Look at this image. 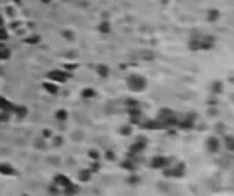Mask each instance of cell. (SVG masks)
Wrapping results in <instances>:
<instances>
[{
    "instance_id": "15",
    "label": "cell",
    "mask_w": 234,
    "mask_h": 196,
    "mask_svg": "<svg viewBox=\"0 0 234 196\" xmlns=\"http://www.w3.org/2000/svg\"><path fill=\"white\" fill-rule=\"evenodd\" d=\"M217 15H219L217 11H210V13H208V19H210V20H216V19H217Z\"/></svg>"
},
{
    "instance_id": "24",
    "label": "cell",
    "mask_w": 234,
    "mask_h": 196,
    "mask_svg": "<svg viewBox=\"0 0 234 196\" xmlns=\"http://www.w3.org/2000/svg\"><path fill=\"white\" fill-rule=\"evenodd\" d=\"M65 196H70V194H65Z\"/></svg>"
},
{
    "instance_id": "23",
    "label": "cell",
    "mask_w": 234,
    "mask_h": 196,
    "mask_svg": "<svg viewBox=\"0 0 234 196\" xmlns=\"http://www.w3.org/2000/svg\"><path fill=\"white\" fill-rule=\"evenodd\" d=\"M13 2H17V4H19V2H22V0H13Z\"/></svg>"
},
{
    "instance_id": "13",
    "label": "cell",
    "mask_w": 234,
    "mask_h": 196,
    "mask_svg": "<svg viewBox=\"0 0 234 196\" xmlns=\"http://www.w3.org/2000/svg\"><path fill=\"white\" fill-rule=\"evenodd\" d=\"M7 58H9V50H6V48L0 46V59H7Z\"/></svg>"
},
{
    "instance_id": "12",
    "label": "cell",
    "mask_w": 234,
    "mask_h": 196,
    "mask_svg": "<svg viewBox=\"0 0 234 196\" xmlns=\"http://www.w3.org/2000/svg\"><path fill=\"white\" fill-rule=\"evenodd\" d=\"M109 30H111V24H109V22H101V24H100V32H103V34H107Z\"/></svg>"
},
{
    "instance_id": "18",
    "label": "cell",
    "mask_w": 234,
    "mask_h": 196,
    "mask_svg": "<svg viewBox=\"0 0 234 196\" xmlns=\"http://www.w3.org/2000/svg\"><path fill=\"white\" fill-rule=\"evenodd\" d=\"M17 113H19L20 117H24L26 115V107H17Z\"/></svg>"
},
{
    "instance_id": "7",
    "label": "cell",
    "mask_w": 234,
    "mask_h": 196,
    "mask_svg": "<svg viewBox=\"0 0 234 196\" xmlns=\"http://www.w3.org/2000/svg\"><path fill=\"white\" fill-rule=\"evenodd\" d=\"M96 70H98V74H100V76H103V78H105V76H109V67H105V65H98Z\"/></svg>"
},
{
    "instance_id": "5",
    "label": "cell",
    "mask_w": 234,
    "mask_h": 196,
    "mask_svg": "<svg viewBox=\"0 0 234 196\" xmlns=\"http://www.w3.org/2000/svg\"><path fill=\"white\" fill-rule=\"evenodd\" d=\"M0 172L2 174H6V176H15L17 172H15V168L13 167H9V165H0Z\"/></svg>"
},
{
    "instance_id": "14",
    "label": "cell",
    "mask_w": 234,
    "mask_h": 196,
    "mask_svg": "<svg viewBox=\"0 0 234 196\" xmlns=\"http://www.w3.org/2000/svg\"><path fill=\"white\" fill-rule=\"evenodd\" d=\"M83 96L85 98H92L94 96V89H87V91H83Z\"/></svg>"
},
{
    "instance_id": "1",
    "label": "cell",
    "mask_w": 234,
    "mask_h": 196,
    "mask_svg": "<svg viewBox=\"0 0 234 196\" xmlns=\"http://www.w3.org/2000/svg\"><path fill=\"white\" fill-rule=\"evenodd\" d=\"M127 87L131 91H144L146 89V80L140 78V76H131L127 80Z\"/></svg>"
},
{
    "instance_id": "11",
    "label": "cell",
    "mask_w": 234,
    "mask_h": 196,
    "mask_svg": "<svg viewBox=\"0 0 234 196\" xmlns=\"http://www.w3.org/2000/svg\"><path fill=\"white\" fill-rule=\"evenodd\" d=\"M79 179H81V181H89V179H90V170H83V172H79Z\"/></svg>"
},
{
    "instance_id": "10",
    "label": "cell",
    "mask_w": 234,
    "mask_h": 196,
    "mask_svg": "<svg viewBox=\"0 0 234 196\" xmlns=\"http://www.w3.org/2000/svg\"><path fill=\"white\" fill-rule=\"evenodd\" d=\"M66 117H68V113H66L65 109H59L57 113H56V118H57V120H66Z\"/></svg>"
},
{
    "instance_id": "8",
    "label": "cell",
    "mask_w": 234,
    "mask_h": 196,
    "mask_svg": "<svg viewBox=\"0 0 234 196\" xmlns=\"http://www.w3.org/2000/svg\"><path fill=\"white\" fill-rule=\"evenodd\" d=\"M44 89H46L48 93H52V95H54V93H57V85H54V83H48V81L44 83Z\"/></svg>"
},
{
    "instance_id": "3",
    "label": "cell",
    "mask_w": 234,
    "mask_h": 196,
    "mask_svg": "<svg viewBox=\"0 0 234 196\" xmlns=\"http://www.w3.org/2000/svg\"><path fill=\"white\" fill-rule=\"evenodd\" d=\"M48 78L56 80V81H65V80L68 78V74H66V72H61V70H52V72L48 74Z\"/></svg>"
},
{
    "instance_id": "22",
    "label": "cell",
    "mask_w": 234,
    "mask_h": 196,
    "mask_svg": "<svg viewBox=\"0 0 234 196\" xmlns=\"http://www.w3.org/2000/svg\"><path fill=\"white\" fill-rule=\"evenodd\" d=\"M41 2H42V4H50L52 0H41Z\"/></svg>"
},
{
    "instance_id": "19",
    "label": "cell",
    "mask_w": 234,
    "mask_h": 196,
    "mask_svg": "<svg viewBox=\"0 0 234 196\" xmlns=\"http://www.w3.org/2000/svg\"><path fill=\"white\" fill-rule=\"evenodd\" d=\"M26 43H39V37L35 35V37H30V39H26Z\"/></svg>"
},
{
    "instance_id": "17",
    "label": "cell",
    "mask_w": 234,
    "mask_h": 196,
    "mask_svg": "<svg viewBox=\"0 0 234 196\" xmlns=\"http://www.w3.org/2000/svg\"><path fill=\"white\" fill-rule=\"evenodd\" d=\"M120 132H122V135H129V132H131V128H129V126H125V128H122Z\"/></svg>"
},
{
    "instance_id": "21",
    "label": "cell",
    "mask_w": 234,
    "mask_h": 196,
    "mask_svg": "<svg viewBox=\"0 0 234 196\" xmlns=\"http://www.w3.org/2000/svg\"><path fill=\"white\" fill-rule=\"evenodd\" d=\"M214 91H216V93H219V91H221V83H214Z\"/></svg>"
},
{
    "instance_id": "9",
    "label": "cell",
    "mask_w": 234,
    "mask_h": 196,
    "mask_svg": "<svg viewBox=\"0 0 234 196\" xmlns=\"http://www.w3.org/2000/svg\"><path fill=\"white\" fill-rule=\"evenodd\" d=\"M208 150L216 152L217 150V139H208Z\"/></svg>"
},
{
    "instance_id": "6",
    "label": "cell",
    "mask_w": 234,
    "mask_h": 196,
    "mask_svg": "<svg viewBox=\"0 0 234 196\" xmlns=\"http://www.w3.org/2000/svg\"><path fill=\"white\" fill-rule=\"evenodd\" d=\"M0 109H4V111H6V109H7V111H11V109H13V106H11V102H9V100H6V98L0 96Z\"/></svg>"
},
{
    "instance_id": "4",
    "label": "cell",
    "mask_w": 234,
    "mask_h": 196,
    "mask_svg": "<svg viewBox=\"0 0 234 196\" xmlns=\"http://www.w3.org/2000/svg\"><path fill=\"white\" fill-rule=\"evenodd\" d=\"M56 185H59V187L65 189V187L70 185V179H68L66 176H63V174H57V176H56Z\"/></svg>"
},
{
    "instance_id": "2",
    "label": "cell",
    "mask_w": 234,
    "mask_h": 196,
    "mask_svg": "<svg viewBox=\"0 0 234 196\" xmlns=\"http://www.w3.org/2000/svg\"><path fill=\"white\" fill-rule=\"evenodd\" d=\"M166 165H168V159L162 157V156H157L151 159V167H153V168H162V167H166Z\"/></svg>"
},
{
    "instance_id": "16",
    "label": "cell",
    "mask_w": 234,
    "mask_h": 196,
    "mask_svg": "<svg viewBox=\"0 0 234 196\" xmlns=\"http://www.w3.org/2000/svg\"><path fill=\"white\" fill-rule=\"evenodd\" d=\"M7 39V32H4V28H0V41Z\"/></svg>"
},
{
    "instance_id": "20",
    "label": "cell",
    "mask_w": 234,
    "mask_h": 196,
    "mask_svg": "<svg viewBox=\"0 0 234 196\" xmlns=\"http://www.w3.org/2000/svg\"><path fill=\"white\" fill-rule=\"evenodd\" d=\"M42 137H44V139H48V137H52V133H50L48 130H44V132H42Z\"/></svg>"
}]
</instances>
